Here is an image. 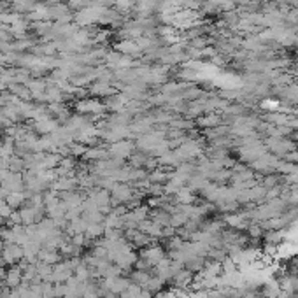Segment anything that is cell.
Wrapping results in <instances>:
<instances>
[{
	"label": "cell",
	"instance_id": "obj_1",
	"mask_svg": "<svg viewBox=\"0 0 298 298\" xmlns=\"http://www.w3.org/2000/svg\"><path fill=\"white\" fill-rule=\"evenodd\" d=\"M111 200H113L114 206H126L130 204L132 200H139L135 198V189L126 183H116V184L111 188Z\"/></svg>",
	"mask_w": 298,
	"mask_h": 298
},
{
	"label": "cell",
	"instance_id": "obj_2",
	"mask_svg": "<svg viewBox=\"0 0 298 298\" xmlns=\"http://www.w3.org/2000/svg\"><path fill=\"white\" fill-rule=\"evenodd\" d=\"M137 149L135 147V140H130V139H123L119 142H114V144H109V155L113 158H119V160H128L134 151Z\"/></svg>",
	"mask_w": 298,
	"mask_h": 298
},
{
	"label": "cell",
	"instance_id": "obj_3",
	"mask_svg": "<svg viewBox=\"0 0 298 298\" xmlns=\"http://www.w3.org/2000/svg\"><path fill=\"white\" fill-rule=\"evenodd\" d=\"M2 261H4L5 265H16L18 261L23 260V246H20V244H5L4 249H2Z\"/></svg>",
	"mask_w": 298,
	"mask_h": 298
},
{
	"label": "cell",
	"instance_id": "obj_4",
	"mask_svg": "<svg viewBox=\"0 0 298 298\" xmlns=\"http://www.w3.org/2000/svg\"><path fill=\"white\" fill-rule=\"evenodd\" d=\"M74 275V269L70 267V261H58L53 265V284H60V282H67L69 279Z\"/></svg>",
	"mask_w": 298,
	"mask_h": 298
},
{
	"label": "cell",
	"instance_id": "obj_5",
	"mask_svg": "<svg viewBox=\"0 0 298 298\" xmlns=\"http://www.w3.org/2000/svg\"><path fill=\"white\" fill-rule=\"evenodd\" d=\"M0 186L7 191V193H13V191H25V179H23V174L11 172L5 176V179L0 183Z\"/></svg>",
	"mask_w": 298,
	"mask_h": 298
},
{
	"label": "cell",
	"instance_id": "obj_6",
	"mask_svg": "<svg viewBox=\"0 0 298 298\" xmlns=\"http://www.w3.org/2000/svg\"><path fill=\"white\" fill-rule=\"evenodd\" d=\"M2 282L9 290H16L18 286L23 282V269H21V265H11L9 270H5L4 281Z\"/></svg>",
	"mask_w": 298,
	"mask_h": 298
},
{
	"label": "cell",
	"instance_id": "obj_7",
	"mask_svg": "<svg viewBox=\"0 0 298 298\" xmlns=\"http://www.w3.org/2000/svg\"><path fill=\"white\" fill-rule=\"evenodd\" d=\"M140 258H144L146 261H149L153 269L160 263L161 260H165V252L161 246H151V248H144L140 251Z\"/></svg>",
	"mask_w": 298,
	"mask_h": 298
},
{
	"label": "cell",
	"instance_id": "obj_8",
	"mask_svg": "<svg viewBox=\"0 0 298 298\" xmlns=\"http://www.w3.org/2000/svg\"><path fill=\"white\" fill-rule=\"evenodd\" d=\"M111 158L109 149L104 146H95V147H88L86 153H84L83 160L84 161H104V160Z\"/></svg>",
	"mask_w": 298,
	"mask_h": 298
},
{
	"label": "cell",
	"instance_id": "obj_9",
	"mask_svg": "<svg viewBox=\"0 0 298 298\" xmlns=\"http://www.w3.org/2000/svg\"><path fill=\"white\" fill-rule=\"evenodd\" d=\"M118 51L121 53V55L125 56H139L140 53H142V49L139 47V44H137V41L135 39H125V41H121L118 44Z\"/></svg>",
	"mask_w": 298,
	"mask_h": 298
},
{
	"label": "cell",
	"instance_id": "obj_10",
	"mask_svg": "<svg viewBox=\"0 0 298 298\" xmlns=\"http://www.w3.org/2000/svg\"><path fill=\"white\" fill-rule=\"evenodd\" d=\"M37 258L39 261L47 265H56L58 261H62V254H60L58 251H55V249H46V248H42L41 251H39Z\"/></svg>",
	"mask_w": 298,
	"mask_h": 298
},
{
	"label": "cell",
	"instance_id": "obj_11",
	"mask_svg": "<svg viewBox=\"0 0 298 298\" xmlns=\"http://www.w3.org/2000/svg\"><path fill=\"white\" fill-rule=\"evenodd\" d=\"M90 93H92V95H95V97H111V95H114L116 92H114V88L111 86L109 83L97 81V83L90 88Z\"/></svg>",
	"mask_w": 298,
	"mask_h": 298
},
{
	"label": "cell",
	"instance_id": "obj_12",
	"mask_svg": "<svg viewBox=\"0 0 298 298\" xmlns=\"http://www.w3.org/2000/svg\"><path fill=\"white\" fill-rule=\"evenodd\" d=\"M9 170L11 172H16V174H23L26 170V163H25V158L21 156H11L9 158Z\"/></svg>",
	"mask_w": 298,
	"mask_h": 298
},
{
	"label": "cell",
	"instance_id": "obj_13",
	"mask_svg": "<svg viewBox=\"0 0 298 298\" xmlns=\"http://www.w3.org/2000/svg\"><path fill=\"white\" fill-rule=\"evenodd\" d=\"M14 209L11 206H9L7 202L5 200H0V218H4V219H9V216L13 214Z\"/></svg>",
	"mask_w": 298,
	"mask_h": 298
},
{
	"label": "cell",
	"instance_id": "obj_14",
	"mask_svg": "<svg viewBox=\"0 0 298 298\" xmlns=\"http://www.w3.org/2000/svg\"><path fill=\"white\" fill-rule=\"evenodd\" d=\"M5 221H7V219L0 218V228H4V227H5Z\"/></svg>",
	"mask_w": 298,
	"mask_h": 298
},
{
	"label": "cell",
	"instance_id": "obj_15",
	"mask_svg": "<svg viewBox=\"0 0 298 298\" xmlns=\"http://www.w3.org/2000/svg\"><path fill=\"white\" fill-rule=\"evenodd\" d=\"M2 149H4V140L0 139V158H2Z\"/></svg>",
	"mask_w": 298,
	"mask_h": 298
},
{
	"label": "cell",
	"instance_id": "obj_16",
	"mask_svg": "<svg viewBox=\"0 0 298 298\" xmlns=\"http://www.w3.org/2000/svg\"><path fill=\"white\" fill-rule=\"evenodd\" d=\"M62 298H74V297H70V295H65V297H62Z\"/></svg>",
	"mask_w": 298,
	"mask_h": 298
}]
</instances>
